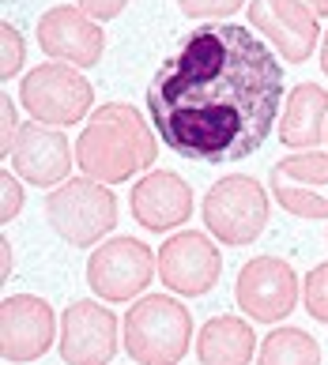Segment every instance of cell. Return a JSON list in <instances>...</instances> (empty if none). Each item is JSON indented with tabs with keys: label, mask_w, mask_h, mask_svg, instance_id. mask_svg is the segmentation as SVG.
<instances>
[{
	"label": "cell",
	"mask_w": 328,
	"mask_h": 365,
	"mask_svg": "<svg viewBox=\"0 0 328 365\" xmlns=\"http://www.w3.org/2000/svg\"><path fill=\"white\" fill-rule=\"evenodd\" d=\"M321 72L328 76V31H324V38H321Z\"/></svg>",
	"instance_id": "83f0119b"
},
{
	"label": "cell",
	"mask_w": 328,
	"mask_h": 365,
	"mask_svg": "<svg viewBox=\"0 0 328 365\" xmlns=\"http://www.w3.org/2000/svg\"><path fill=\"white\" fill-rule=\"evenodd\" d=\"M46 219L68 245L91 249V245H102V237L117 226V200L102 181L68 178L49 192Z\"/></svg>",
	"instance_id": "277c9868"
},
{
	"label": "cell",
	"mask_w": 328,
	"mask_h": 365,
	"mask_svg": "<svg viewBox=\"0 0 328 365\" xmlns=\"http://www.w3.org/2000/svg\"><path fill=\"white\" fill-rule=\"evenodd\" d=\"M61 358L64 365H109L117 354V317L99 302H72L61 313Z\"/></svg>",
	"instance_id": "4fadbf2b"
},
{
	"label": "cell",
	"mask_w": 328,
	"mask_h": 365,
	"mask_svg": "<svg viewBox=\"0 0 328 365\" xmlns=\"http://www.w3.org/2000/svg\"><path fill=\"white\" fill-rule=\"evenodd\" d=\"M272 196L298 219H328V155H287L268 173Z\"/></svg>",
	"instance_id": "5bb4252c"
},
{
	"label": "cell",
	"mask_w": 328,
	"mask_h": 365,
	"mask_svg": "<svg viewBox=\"0 0 328 365\" xmlns=\"http://www.w3.org/2000/svg\"><path fill=\"white\" fill-rule=\"evenodd\" d=\"M129 207L144 230H174L193 215V185L174 170H151L132 185Z\"/></svg>",
	"instance_id": "2e32d148"
},
{
	"label": "cell",
	"mask_w": 328,
	"mask_h": 365,
	"mask_svg": "<svg viewBox=\"0 0 328 365\" xmlns=\"http://www.w3.org/2000/svg\"><path fill=\"white\" fill-rule=\"evenodd\" d=\"M302 4H309L317 19H321V16H328V0H302Z\"/></svg>",
	"instance_id": "484cf974"
},
{
	"label": "cell",
	"mask_w": 328,
	"mask_h": 365,
	"mask_svg": "<svg viewBox=\"0 0 328 365\" xmlns=\"http://www.w3.org/2000/svg\"><path fill=\"white\" fill-rule=\"evenodd\" d=\"M0 245H4V282L11 279V249H8V237L0 241Z\"/></svg>",
	"instance_id": "4316f807"
},
{
	"label": "cell",
	"mask_w": 328,
	"mask_h": 365,
	"mask_svg": "<svg viewBox=\"0 0 328 365\" xmlns=\"http://www.w3.org/2000/svg\"><path fill=\"white\" fill-rule=\"evenodd\" d=\"M159 155L155 132L129 102H106L91 113L76 140V162L91 181L121 185L147 170Z\"/></svg>",
	"instance_id": "7a4b0ae2"
},
{
	"label": "cell",
	"mask_w": 328,
	"mask_h": 365,
	"mask_svg": "<svg viewBox=\"0 0 328 365\" xmlns=\"http://www.w3.org/2000/svg\"><path fill=\"white\" fill-rule=\"evenodd\" d=\"M245 8H249V26L279 49L287 64H302L313 57L321 42V26L309 4L302 0H249Z\"/></svg>",
	"instance_id": "7c38bea8"
},
{
	"label": "cell",
	"mask_w": 328,
	"mask_h": 365,
	"mask_svg": "<svg viewBox=\"0 0 328 365\" xmlns=\"http://www.w3.org/2000/svg\"><path fill=\"white\" fill-rule=\"evenodd\" d=\"M19 117H16V102L8 98V91L0 94V155L11 158V147H16V136H19Z\"/></svg>",
	"instance_id": "603a6c76"
},
{
	"label": "cell",
	"mask_w": 328,
	"mask_h": 365,
	"mask_svg": "<svg viewBox=\"0 0 328 365\" xmlns=\"http://www.w3.org/2000/svg\"><path fill=\"white\" fill-rule=\"evenodd\" d=\"M257 365H321V346L302 328H276L264 335Z\"/></svg>",
	"instance_id": "d6986e66"
},
{
	"label": "cell",
	"mask_w": 328,
	"mask_h": 365,
	"mask_svg": "<svg viewBox=\"0 0 328 365\" xmlns=\"http://www.w3.org/2000/svg\"><path fill=\"white\" fill-rule=\"evenodd\" d=\"M125 350L136 365H177L189 354L193 317L170 294H147L125 313Z\"/></svg>",
	"instance_id": "3957f363"
},
{
	"label": "cell",
	"mask_w": 328,
	"mask_h": 365,
	"mask_svg": "<svg viewBox=\"0 0 328 365\" xmlns=\"http://www.w3.org/2000/svg\"><path fill=\"white\" fill-rule=\"evenodd\" d=\"M38 46L49 61L72 64V68H94L106 53V34L84 8L57 4L38 19Z\"/></svg>",
	"instance_id": "8fae6325"
},
{
	"label": "cell",
	"mask_w": 328,
	"mask_h": 365,
	"mask_svg": "<svg viewBox=\"0 0 328 365\" xmlns=\"http://www.w3.org/2000/svg\"><path fill=\"white\" fill-rule=\"evenodd\" d=\"M26 61V42L11 23H0V79H16Z\"/></svg>",
	"instance_id": "ffe728a7"
},
{
	"label": "cell",
	"mask_w": 328,
	"mask_h": 365,
	"mask_svg": "<svg viewBox=\"0 0 328 365\" xmlns=\"http://www.w3.org/2000/svg\"><path fill=\"white\" fill-rule=\"evenodd\" d=\"M155 260H159V279L182 297H204L208 290H215L219 272H223L219 245H212V237L197 234V230L167 237L159 245Z\"/></svg>",
	"instance_id": "9c48e42d"
},
{
	"label": "cell",
	"mask_w": 328,
	"mask_h": 365,
	"mask_svg": "<svg viewBox=\"0 0 328 365\" xmlns=\"http://www.w3.org/2000/svg\"><path fill=\"white\" fill-rule=\"evenodd\" d=\"M302 302H306V313H309L313 320L328 324V260L317 264V267L306 275V282H302Z\"/></svg>",
	"instance_id": "44dd1931"
},
{
	"label": "cell",
	"mask_w": 328,
	"mask_h": 365,
	"mask_svg": "<svg viewBox=\"0 0 328 365\" xmlns=\"http://www.w3.org/2000/svg\"><path fill=\"white\" fill-rule=\"evenodd\" d=\"M204 226L219 245H253L268 226V192L249 173L219 178L204 196Z\"/></svg>",
	"instance_id": "5b68a950"
},
{
	"label": "cell",
	"mask_w": 328,
	"mask_h": 365,
	"mask_svg": "<svg viewBox=\"0 0 328 365\" xmlns=\"http://www.w3.org/2000/svg\"><path fill=\"white\" fill-rule=\"evenodd\" d=\"M19 102L38 125H79L94 102V87L72 64H38L34 72L23 76Z\"/></svg>",
	"instance_id": "8992f818"
},
{
	"label": "cell",
	"mask_w": 328,
	"mask_h": 365,
	"mask_svg": "<svg viewBox=\"0 0 328 365\" xmlns=\"http://www.w3.org/2000/svg\"><path fill=\"white\" fill-rule=\"evenodd\" d=\"M257 354V331L245 317H212L197 331L200 365H249Z\"/></svg>",
	"instance_id": "ac0fdd59"
},
{
	"label": "cell",
	"mask_w": 328,
	"mask_h": 365,
	"mask_svg": "<svg viewBox=\"0 0 328 365\" xmlns=\"http://www.w3.org/2000/svg\"><path fill=\"white\" fill-rule=\"evenodd\" d=\"M234 297H238V309L245 313V320L279 324L298 305V275L279 256H253L238 272Z\"/></svg>",
	"instance_id": "ba28073f"
},
{
	"label": "cell",
	"mask_w": 328,
	"mask_h": 365,
	"mask_svg": "<svg viewBox=\"0 0 328 365\" xmlns=\"http://www.w3.org/2000/svg\"><path fill=\"white\" fill-rule=\"evenodd\" d=\"M57 335V317L46 297L11 294L0 302V358L8 365H26L42 358Z\"/></svg>",
	"instance_id": "30bf717a"
},
{
	"label": "cell",
	"mask_w": 328,
	"mask_h": 365,
	"mask_svg": "<svg viewBox=\"0 0 328 365\" xmlns=\"http://www.w3.org/2000/svg\"><path fill=\"white\" fill-rule=\"evenodd\" d=\"M283 64L249 26H200L147 83L159 140L193 162H238L279 125Z\"/></svg>",
	"instance_id": "6da1fadb"
},
{
	"label": "cell",
	"mask_w": 328,
	"mask_h": 365,
	"mask_svg": "<svg viewBox=\"0 0 328 365\" xmlns=\"http://www.w3.org/2000/svg\"><path fill=\"white\" fill-rule=\"evenodd\" d=\"M159 260L140 237H109L87 256V287L102 302H132L155 279Z\"/></svg>",
	"instance_id": "52a82bcc"
},
{
	"label": "cell",
	"mask_w": 328,
	"mask_h": 365,
	"mask_svg": "<svg viewBox=\"0 0 328 365\" xmlns=\"http://www.w3.org/2000/svg\"><path fill=\"white\" fill-rule=\"evenodd\" d=\"M125 4H129V0H76V8H84L94 23H102V19H117L121 11H125Z\"/></svg>",
	"instance_id": "d4e9b609"
},
{
	"label": "cell",
	"mask_w": 328,
	"mask_h": 365,
	"mask_svg": "<svg viewBox=\"0 0 328 365\" xmlns=\"http://www.w3.org/2000/svg\"><path fill=\"white\" fill-rule=\"evenodd\" d=\"M19 211H23V185L4 170V173H0V222L8 226Z\"/></svg>",
	"instance_id": "cb8c5ba5"
},
{
	"label": "cell",
	"mask_w": 328,
	"mask_h": 365,
	"mask_svg": "<svg viewBox=\"0 0 328 365\" xmlns=\"http://www.w3.org/2000/svg\"><path fill=\"white\" fill-rule=\"evenodd\" d=\"M324 140H328V125H324Z\"/></svg>",
	"instance_id": "f1b7e54d"
},
{
	"label": "cell",
	"mask_w": 328,
	"mask_h": 365,
	"mask_svg": "<svg viewBox=\"0 0 328 365\" xmlns=\"http://www.w3.org/2000/svg\"><path fill=\"white\" fill-rule=\"evenodd\" d=\"M72 162H76V151L68 147V136L61 128L38 125V120L19 128L16 147H11V170L26 185H38V188L64 185L68 173H72Z\"/></svg>",
	"instance_id": "9a60e30c"
},
{
	"label": "cell",
	"mask_w": 328,
	"mask_h": 365,
	"mask_svg": "<svg viewBox=\"0 0 328 365\" xmlns=\"http://www.w3.org/2000/svg\"><path fill=\"white\" fill-rule=\"evenodd\" d=\"M328 125V91L321 83H298L287 94V110L279 117V143L294 151H317Z\"/></svg>",
	"instance_id": "e0dca14e"
},
{
	"label": "cell",
	"mask_w": 328,
	"mask_h": 365,
	"mask_svg": "<svg viewBox=\"0 0 328 365\" xmlns=\"http://www.w3.org/2000/svg\"><path fill=\"white\" fill-rule=\"evenodd\" d=\"M177 8L189 19H223V16H234L238 8H245V0H177Z\"/></svg>",
	"instance_id": "7402d4cb"
}]
</instances>
